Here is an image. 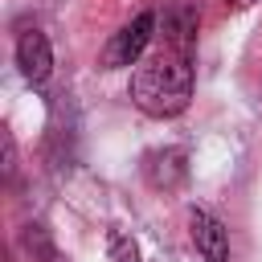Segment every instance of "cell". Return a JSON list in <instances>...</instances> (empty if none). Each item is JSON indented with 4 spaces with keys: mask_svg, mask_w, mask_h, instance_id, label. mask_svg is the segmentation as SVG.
I'll list each match as a JSON object with an SVG mask.
<instances>
[{
    "mask_svg": "<svg viewBox=\"0 0 262 262\" xmlns=\"http://www.w3.org/2000/svg\"><path fill=\"white\" fill-rule=\"evenodd\" d=\"M192 98V61L184 49H160L131 74V102L151 119H172Z\"/></svg>",
    "mask_w": 262,
    "mask_h": 262,
    "instance_id": "obj_1",
    "label": "cell"
},
{
    "mask_svg": "<svg viewBox=\"0 0 262 262\" xmlns=\"http://www.w3.org/2000/svg\"><path fill=\"white\" fill-rule=\"evenodd\" d=\"M151 29H156V16L151 12H139L135 20H127L102 49V70H123V66H139L147 41H151Z\"/></svg>",
    "mask_w": 262,
    "mask_h": 262,
    "instance_id": "obj_2",
    "label": "cell"
},
{
    "mask_svg": "<svg viewBox=\"0 0 262 262\" xmlns=\"http://www.w3.org/2000/svg\"><path fill=\"white\" fill-rule=\"evenodd\" d=\"M188 233H192V246L205 254V262H229V229L209 209L188 213Z\"/></svg>",
    "mask_w": 262,
    "mask_h": 262,
    "instance_id": "obj_3",
    "label": "cell"
},
{
    "mask_svg": "<svg viewBox=\"0 0 262 262\" xmlns=\"http://www.w3.org/2000/svg\"><path fill=\"white\" fill-rule=\"evenodd\" d=\"M16 66H20V74H25L33 86H41V82L49 78V70H53V49H49V37H45L41 29H25V33H20V41H16Z\"/></svg>",
    "mask_w": 262,
    "mask_h": 262,
    "instance_id": "obj_4",
    "label": "cell"
},
{
    "mask_svg": "<svg viewBox=\"0 0 262 262\" xmlns=\"http://www.w3.org/2000/svg\"><path fill=\"white\" fill-rule=\"evenodd\" d=\"M143 176L151 188H180L188 176V156L184 147H160L143 160Z\"/></svg>",
    "mask_w": 262,
    "mask_h": 262,
    "instance_id": "obj_5",
    "label": "cell"
},
{
    "mask_svg": "<svg viewBox=\"0 0 262 262\" xmlns=\"http://www.w3.org/2000/svg\"><path fill=\"white\" fill-rule=\"evenodd\" d=\"M164 37H168V45L172 49H192V37H196V16L188 12V8H176V12H168L164 16Z\"/></svg>",
    "mask_w": 262,
    "mask_h": 262,
    "instance_id": "obj_6",
    "label": "cell"
},
{
    "mask_svg": "<svg viewBox=\"0 0 262 262\" xmlns=\"http://www.w3.org/2000/svg\"><path fill=\"white\" fill-rule=\"evenodd\" d=\"M25 250H29V258L33 262H66V254L57 250V242L41 229V225H25Z\"/></svg>",
    "mask_w": 262,
    "mask_h": 262,
    "instance_id": "obj_7",
    "label": "cell"
},
{
    "mask_svg": "<svg viewBox=\"0 0 262 262\" xmlns=\"http://www.w3.org/2000/svg\"><path fill=\"white\" fill-rule=\"evenodd\" d=\"M106 262H143L135 237L123 233V229H111V233H106Z\"/></svg>",
    "mask_w": 262,
    "mask_h": 262,
    "instance_id": "obj_8",
    "label": "cell"
}]
</instances>
